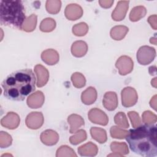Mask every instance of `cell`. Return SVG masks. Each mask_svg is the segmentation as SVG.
Here are the masks:
<instances>
[{
	"instance_id": "cell-1",
	"label": "cell",
	"mask_w": 157,
	"mask_h": 157,
	"mask_svg": "<svg viewBox=\"0 0 157 157\" xmlns=\"http://www.w3.org/2000/svg\"><path fill=\"white\" fill-rule=\"evenodd\" d=\"M36 76L31 69L18 70L10 74L2 82L4 96L13 101H23L35 89Z\"/></svg>"
},
{
	"instance_id": "cell-2",
	"label": "cell",
	"mask_w": 157,
	"mask_h": 157,
	"mask_svg": "<svg viewBox=\"0 0 157 157\" xmlns=\"http://www.w3.org/2000/svg\"><path fill=\"white\" fill-rule=\"evenodd\" d=\"M130 149L142 156L157 155V127L154 124L140 125L129 130L126 137Z\"/></svg>"
},
{
	"instance_id": "cell-3",
	"label": "cell",
	"mask_w": 157,
	"mask_h": 157,
	"mask_svg": "<svg viewBox=\"0 0 157 157\" xmlns=\"http://www.w3.org/2000/svg\"><path fill=\"white\" fill-rule=\"evenodd\" d=\"M26 20L25 8L21 1H0V23L2 25L12 26L21 30Z\"/></svg>"
},
{
	"instance_id": "cell-4",
	"label": "cell",
	"mask_w": 157,
	"mask_h": 157,
	"mask_svg": "<svg viewBox=\"0 0 157 157\" xmlns=\"http://www.w3.org/2000/svg\"><path fill=\"white\" fill-rule=\"evenodd\" d=\"M156 56L155 49L148 45L140 47L136 55V58L138 63L141 65H148L150 64Z\"/></svg>"
},
{
	"instance_id": "cell-5",
	"label": "cell",
	"mask_w": 157,
	"mask_h": 157,
	"mask_svg": "<svg viewBox=\"0 0 157 157\" xmlns=\"http://www.w3.org/2000/svg\"><path fill=\"white\" fill-rule=\"evenodd\" d=\"M121 104L124 107H130L134 105L138 100L136 90L131 86L124 88L121 93Z\"/></svg>"
},
{
	"instance_id": "cell-6",
	"label": "cell",
	"mask_w": 157,
	"mask_h": 157,
	"mask_svg": "<svg viewBox=\"0 0 157 157\" xmlns=\"http://www.w3.org/2000/svg\"><path fill=\"white\" fill-rule=\"evenodd\" d=\"M133 66L134 63L132 59L126 55L118 58L115 63V67L121 75H126L131 72L133 70Z\"/></svg>"
},
{
	"instance_id": "cell-7",
	"label": "cell",
	"mask_w": 157,
	"mask_h": 157,
	"mask_svg": "<svg viewBox=\"0 0 157 157\" xmlns=\"http://www.w3.org/2000/svg\"><path fill=\"white\" fill-rule=\"evenodd\" d=\"M88 117L91 122L102 126H106L109 122V118L106 113L98 108L90 109L88 113Z\"/></svg>"
},
{
	"instance_id": "cell-8",
	"label": "cell",
	"mask_w": 157,
	"mask_h": 157,
	"mask_svg": "<svg viewBox=\"0 0 157 157\" xmlns=\"http://www.w3.org/2000/svg\"><path fill=\"white\" fill-rule=\"evenodd\" d=\"M44 118L40 112H32L29 113L25 120L27 127L31 129H37L44 124Z\"/></svg>"
},
{
	"instance_id": "cell-9",
	"label": "cell",
	"mask_w": 157,
	"mask_h": 157,
	"mask_svg": "<svg viewBox=\"0 0 157 157\" xmlns=\"http://www.w3.org/2000/svg\"><path fill=\"white\" fill-rule=\"evenodd\" d=\"M20 118L19 115L13 112H8L1 120V124L2 126L9 129H16L20 124Z\"/></svg>"
},
{
	"instance_id": "cell-10",
	"label": "cell",
	"mask_w": 157,
	"mask_h": 157,
	"mask_svg": "<svg viewBox=\"0 0 157 157\" xmlns=\"http://www.w3.org/2000/svg\"><path fill=\"white\" fill-rule=\"evenodd\" d=\"M129 1H120L112 13V18L114 21H119L123 20L129 8Z\"/></svg>"
},
{
	"instance_id": "cell-11",
	"label": "cell",
	"mask_w": 157,
	"mask_h": 157,
	"mask_svg": "<svg viewBox=\"0 0 157 157\" xmlns=\"http://www.w3.org/2000/svg\"><path fill=\"white\" fill-rule=\"evenodd\" d=\"M118 104V97L115 92L107 91L104 94L102 105L105 109L109 111H113L117 109Z\"/></svg>"
},
{
	"instance_id": "cell-12",
	"label": "cell",
	"mask_w": 157,
	"mask_h": 157,
	"mask_svg": "<svg viewBox=\"0 0 157 157\" xmlns=\"http://www.w3.org/2000/svg\"><path fill=\"white\" fill-rule=\"evenodd\" d=\"M64 15L69 20H77L82 17L83 9L78 4H70L66 7Z\"/></svg>"
},
{
	"instance_id": "cell-13",
	"label": "cell",
	"mask_w": 157,
	"mask_h": 157,
	"mask_svg": "<svg viewBox=\"0 0 157 157\" xmlns=\"http://www.w3.org/2000/svg\"><path fill=\"white\" fill-rule=\"evenodd\" d=\"M59 135L54 130L47 129L44 131L40 135V139L42 144L47 146L56 145L59 140Z\"/></svg>"
},
{
	"instance_id": "cell-14",
	"label": "cell",
	"mask_w": 157,
	"mask_h": 157,
	"mask_svg": "<svg viewBox=\"0 0 157 157\" xmlns=\"http://www.w3.org/2000/svg\"><path fill=\"white\" fill-rule=\"evenodd\" d=\"M45 101L44 93L40 91H37L30 94L26 100L28 107L31 109H38L41 107Z\"/></svg>"
},
{
	"instance_id": "cell-15",
	"label": "cell",
	"mask_w": 157,
	"mask_h": 157,
	"mask_svg": "<svg viewBox=\"0 0 157 157\" xmlns=\"http://www.w3.org/2000/svg\"><path fill=\"white\" fill-rule=\"evenodd\" d=\"M34 72L37 76V86L42 87L46 85L49 78L48 70L41 64H37L34 67Z\"/></svg>"
},
{
	"instance_id": "cell-16",
	"label": "cell",
	"mask_w": 157,
	"mask_h": 157,
	"mask_svg": "<svg viewBox=\"0 0 157 157\" xmlns=\"http://www.w3.org/2000/svg\"><path fill=\"white\" fill-rule=\"evenodd\" d=\"M41 59L45 64L52 66L56 64L59 61V56L55 50L49 48L42 52L41 53Z\"/></svg>"
},
{
	"instance_id": "cell-17",
	"label": "cell",
	"mask_w": 157,
	"mask_h": 157,
	"mask_svg": "<svg viewBox=\"0 0 157 157\" xmlns=\"http://www.w3.org/2000/svg\"><path fill=\"white\" fill-rule=\"evenodd\" d=\"M77 150L82 156H94L98 154V148L96 144L89 142L80 146Z\"/></svg>"
},
{
	"instance_id": "cell-18",
	"label": "cell",
	"mask_w": 157,
	"mask_h": 157,
	"mask_svg": "<svg viewBox=\"0 0 157 157\" xmlns=\"http://www.w3.org/2000/svg\"><path fill=\"white\" fill-rule=\"evenodd\" d=\"M97 96L96 90L93 86H89L82 93L81 100L84 104L91 105L96 101Z\"/></svg>"
},
{
	"instance_id": "cell-19",
	"label": "cell",
	"mask_w": 157,
	"mask_h": 157,
	"mask_svg": "<svg viewBox=\"0 0 157 157\" xmlns=\"http://www.w3.org/2000/svg\"><path fill=\"white\" fill-rule=\"evenodd\" d=\"M88 51V45L83 40H77L71 46V53L73 56L80 58L85 56Z\"/></svg>"
},
{
	"instance_id": "cell-20",
	"label": "cell",
	"mask_w": 157,
	"mask_h": 157,
	"mask_svg": "<svg viewBox=\"0 0 157 157\" xmlns=\"http://www.w3.org/2000/svg\"><path fill=\"white\" fill-rule=\"evenodd\" d=\"M67 122L70 125L69 132L75 133L81 126L85 124L83 118L77 114H71L67 117Z\"/></svg>"
},
{
	"instance_id": "cell-21",
	"label": "cell",
	"mask_w": 157,
	"mask_h": 157,
	"mask_svg": "<svg viewBox=\"0 0 157 157\" xmlns=\"http://www.w3.org/2000/svg\"><path fill=\"white\" fill-rule=\"evenodd\" d=\"M129 29L127 26L117 25L112 28L110 31V35L113 40H121L125 37Z\"/></svg>"
},
{
	"instance_id": "cell-22",
	"label": "cell",
	"mask_w": 157,
	"mask_h": 157,
	"mask_svg": "<svg viewBox=\"0 0 157 157\" xmlns=\"http://www.w3.org/2000/svg\"><path fill=\"white\" fill-rule=\"evenodd\" d=\"M90 134L92 138L99 144H104L107 140L106 131L101 128L91 127L90 129Z\"/></svg>"
},
{
	"instance_id": "cell-23",
	"label": "cell",
	"mask_w": 157,
	"mask_h": 157,
	"mask_svg": "<svg viewBox=\"0 0 157 157\" xmlns=\"http://www.w3.org/2000/svg\"><path fill=\"white\" fill-rule=\"evenodd\" d=\"M147 13V9L144 6H138L132 8L129 13V20L131 21H137L144 18Z\"/></svg>"
},
{
	"instance_id": "cell-24",
	"label": "cell",
	"mask_w": 157,
	"mask_h": 157,
	"mask_svg": "<svg viewBox=\"0 0 157 157\" xmlns=\"http://www.w3.org/2000/svg\"><path fill=\"white\" fill-rule=\"evenodd\" d=\"M110 150L113 153L120 154L122 156L129 153V150L126 142H112L110 144Z\"/></svg>"
},
{
	"instance_id": "cell-25",
	"label": "cell",
	"mask_w": 157,
	"mask_h": 157,
	"mask_svg": "<svg viewBox=\"0 0 157 157\" xmlns=\"http://www.w3.org/2000/svg\"><path fill=\"white\" fill-rule=\"evenodd\" d=\"M37 25V16L35 14H31L29 17L26 18L25 20L21 30H23L26 32H32L33 31Z\"/></svg>"
},
{
	"instance_id": "cell-26",
	"label": "cell",
	"mask_w": 157,
	"mask_h": 157,
	"mask_svg": "<svg viewBox=\"0 0 157 157\" xmlns=\"http://www.w3.org/2000/svg\"><path fill=\"white\" fill-rule=\"evenodd\" d=\"M61 2L59 0H47L45 3V9L50 14H56L61 9Z\"/></svg>"
},
{
	"instance_id": "cell-27",
	"label": "cell",
	"mask_w": 157,
	"mask_h": 157,
	"mask_svg": "<svg viewBox=\"0 0 157 157\" xmlns=\"http://www.w3.org/2000/svg\"><path fill=\"white\" fill-rule=\"evenodd\" d=\"M56 27V21L52 18H46L42 20L40 24V30L44 33L52 32Z\"/></svg>"
},
{
	"instance_id": "cell-28",
	"label": "cell",
	"mask_w": 157,
	"mask_h": 157,
	"mask_svg": "<svg viewBox=\"0 0 157 157\" xmlns=\"http://www.w3.org/2000/svg\"><path fill=\"white\" fill-rule=\"evenodd\" d=\"M87 138L86 132L83 129H79L77 130L75 134L71 136L69 138V142L72 145H77L84 140H85Z\"/></svg>"
},
{
	"instance_id": "cell-29",
	"label": "cell",
	"mask_w": 157,
	"mask_h": 157,
	"mask_svg": "<svg viewBox=\"0 0 157 157\" xmlns=\"http://www.w3.org/2000/svg\"><path fill=\"white\" fill-rule=\"evenodd\" d=\"M71 81L74 86L77 88H81L86 84L85 76L80 72H75L71 75Z\"/></svg>"
},
{
	"instance_id": "cell-30",
	"label": "cell",
	"mask_w": 157,
	"mask_h": 157,
	"mask_svg": "<svg viewBox=\"0 0 157 157\" xmlns=\"http://www.w3.org/2000/svg\"><path fill=\"white\" fill-rule=\"evenodd\" d=\"M110 134L112 138L123 139H125L129 134V131L124 130L118 126H113L110 129Z\"/></svg>"
},
{
	"instance_id": "cell-31",
	"label": "cell",
	"mask_w": 157,
	"mask_h": 157,
	"mask_svg": "<svg viewBox=\"0 0 157 157\" xmlns=\"http://www.w3.org/2000/svg\"><path fill=\"white\" fill-rule=\"evenodd\" d=\"M114 122L117 126L121 128H128L129 125L126 115L123 112H118L114 117Z\"/></svg>"
},
{
	"instance_id": "cell-32",
	"label": "cell",
	"mask_w": 157,
	"mask_h": 157,
	"mask_svg": "<svg viewBox=\"0 0 157 157\" xmlns=\"http://www.w3.org/2000/svg\"><path fill=\"white\" fill-rule=\"evenodd\" d=\"M88 26L86 23L80 22L75 24L72 27V33L76 36H83L88 31Z\"/></svg>"
},
{
	"instance_id": "cell-33",
	"label": "cell",
	"mask_w": 157,
	"mask_h": 157,
	"mask_svg": "<svg viewBox=\"0 0 157 157\" xmlns=\"http://www.w3.org/2000/svg\"><path fill=\"white\" fill-rule=\"evenodd\" d=\"M56 157H63V156H75L77 157V155L75 153L74 150L67 145L61 146L56 151Z\"/></svg>"
},
{
	"instance_id": "cell-34",
	"label": "cell",
	"mask_w": 157,
	"mask_h": 157,
	"mask_svg": "<svg viewBox=\"0 0 157 157\" xmlns=\"http://www.w3.org/2000/svg\"><path fill=\"white\" fill-rule=\"evenodd\" d=\"M142 121L145 124H154L157 121L156 115L150 110L144 112L142 115Z\"/></svg>"
},
{
	"instance_id": "cell-35",
	"label": "cell",
	"mask_w": 157,
	"mask_h": 157,
	"mask_svg": "<svg viewBox=\"0 0 157 157\" xmlns=\"http://www.w3.org/2000/svg\"><path fill=\"white\" fill-rule=\"evenodd\" d=\"M12 138L11 136L7 132H0V147L2 148H7L11 145Z\"/></svg>"
},
{
	"instance_id": "cell-36",
	"label": "cell",
	"mask_w": 157,
	"mask_h": 157,
	"mask_svg": "<svg viewBox=\"0 0 157 157\" xmlns=\"http://www.w3.org/2000/svg\"><path fill=\"white\" fill-rule=\"evenodd\" d=\"M131 124L133 128H137L141 125V121L139 114L135 111H130L128 113Z\"/></svg>"
},
{
	"instance_id": "cell-37",
	"label": "cell",
	"mask_w": 157,
	"mask_h": 157,
	"mask_svg": "<svg viewBox=\"0 0 157 157\" xmlns=\"http://www.w3.org/2000/svg\"><path fill=\"white\" fill-rule=\"evenodd\" d=\"M156 15H150L148 19H147V21L149 23V24L150 25L151 27L156 30L157 29V23H156Z\"/></svg>"
},
{
	"instance_id": "cell-38",
	"label": "cell",
	"mask_w": 157,
	"mask_h": 157,
	"mask_svg": "<svg viewBox=\"0 0 157 157\" xmlns=\"http://www.w3.org/2000/svg\"><path fill=\"white\" fill-rule=\"evenodd\" d=\"M113 2V0H100L99 1V4L104 9H108L112 7Z\"/></svg>"
},
{
	"instance_id": "cell-39",
	"label": "cell",
	"mask_w": 157,
	"mask_h": 157,
	"mask_svg": "<svg viewBox=\"0 0 157 157\" xmlns=\"http://www.w3.org/2000/svg\"><path fill=\"white\" fill-rule=\"evenodd\" d=\"M150 105L155 110H156V95L153 96L150 101Z\"/></svg>"
},
{
	"instance_id": "cell-40",
	"label": "cell",
	"mask_w": 157,
	"mask_h": 157,
	"mask_svg": "<svg viewBox=\"0 0 157 157\" xmlns=\"http://www.w3.org/2000/svg\"><path fill=\"white\" fill-rule=\"evenodd\" d=\"M156 67L155 66H150L149 67V73L151 75H156Z\"/></svg>"
},
{
	"instance_id": "cell-41",
	"label": "cell",
	"mask_w": 157,
	"mask_h": 157,
	"mask_svg": "<svg viewBox=\"0 0 157 157\" xmlns=\"http://www.w3.org/2000/svg\"><path fill=\"white\" fill-rule=\"evenodd\" d=\"M150 43H151L154 45H156V36L151 37L150 39Z\"/></svg>"
},
{
	"instance_id": "cell-42",
	"label": "cell",
	"mask_w": 157,
	"mask_h": 157,
	"mask_svg": "<svg viewBox=\"0 0 157 157\" xmlns=\"http://www.w3.org/2000/svg\"><path fill=\"white\" fill-rule=\"evenodd\" d=\"M151 85H152L153 87L156 88V77L151 80Z\"/></svg>"
}]
</instances>
